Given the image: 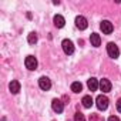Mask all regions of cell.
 Masks as SVG:
<instances>
[{"mask_svg": "<svg viewBox=\"0 0 121 121\" xmlns=\"http://www.w3.org/2000/svg\"><path fill=\"white\" fill-rule=\"evenodd\" d=\"M51 108H53V111H56L57 114H60V112H63L64 103H63L61 100H58V98H54V100L51 101Z\"/></svg>", "mask_w": 121, "mask_h": 121, "instance_id": "6", "label": "cell"}, {"mask_svg": "<svg viewBox=\"0 0 121 121\" xmlns=\"http://www.w3.org/2000/svg\"><path fill=\"white\" fill-rule=\"evenodd\" d=\"M27 41H29L30 44L37 43V34H36V33H30V34H29V37H27Z\"/></svg>", "mask_w": 121, "mask_h": 121, "instance_id": "16", "label": "cell"}, {"mask_svg": "<svg viewBox=\"0 0 121 121\" xmlns=\"http://www.w3.org/2000/svg\"><path fill=\"white\" fill-rule=\"evenodd\" d=\"M74 121H86L84 114H81V112H76V115H74Z\"/></svg>", "mask_w": 121, "mask_h": 121, "instance_id": "18", "label": "cell"}, {"mask_svg": "<svg viewBox=\"0 0 121 121\" xmlns=\"http://www.w3.org/2000/svg\"><path fill=\"white\" fill-rule=\"evenodd\" d=\"M90 41H91V46H94V47H98V46L101 44L100 34H97V33H93V34L90 36Z\"/></svg>", "mask_w": 121, "mask_h": 121, "instance_id": "13", "label": "cell"}, {"mask_svg": "<svg viewBox=\"0 0 121 121\" xmlns=\"http://www.w3.org/2000/svg\"><path fill=\"white\" fill-rule=\"evenodd\" d=\"M87 87H88V90H90V91H95V90L100 87V83H98V80H97V78L91 77V78L87 81Z\"/></svg>", "mask_w": 121, "mask_h": 121, "instance_id": "10", "label": "cell"}, {"mask_svg": "<svg viewBox=\"0 0 121 121\" xmlns=\"http://www.w3.org/2000/svg\"><path fill=\"white\" fill-rule=\"evenodd\" d=\"M107 121H120V118H118V117H115V115H111Z\"/></svg>", "mask_w": 121, "mask_h": 121, "instance_id": "20", "label": "cell"}, {"mask_svg": "<svg viewBox=\"0 0 121 121\" xmlns=\"http://www.w3.org/2000/svg\"><path fill=\"white\" fill-rule=\"evenodd\" d=\"M81 90H83V86H81L80 81H74V83L71 84V91H74V93H80Z\"/></svg>", "mask_w": 121, "mask_h": 121, "instance_id": "15", "label": "cell"}, {"mask_svg": "<svg viewBox=\"0 0 121 121\" xmlns=\"http://www.w3.org/2000/svg\"><path fill=\"white\" fill-rule=\"evenodd\" d=\"M100 29H101V31H103L104 34H111V33H112V30H114L112 23H111V22H108V20H103V22H101V24H100Z\"/></svg>", "mask_w": 121, "mask_h": 121, "instance_id": "5", "label": "cell"}, {"mask_svg": "<svg viewBox=\"0 0 121 121\" xmlns=\"http://www.w3.org/2000/svg\"><path fill=\"white\" fill-rule=\"evenodd\" d=\"M107 53L111 58H118V56H120V50H118L115 43H108L107 44Z\"/></svg>", "mask_w": 121, "mask_h": 121, "instance_id": "2", "label": "cell"}, {"mask_svg": "<svg viewBox=\"0 0 121 121\" xmlns=\"http://www.w3.org/2000/svg\"><path fill=\"white\" fill-rule=\"evenodd\" d=\"M103 93H108L110 90H111V83H110V80H107V78H103V80H100V87H98Z\"/></svg>", "mask_w": 121, "mask_h": 121, "instance_id": "9", "label": "cell"}, {"mask_svg": "<svg viewBox=\"0 0 121 121\" xmlns=\"http://www.w3.org/2000/svg\"><path fill=\"white\" fill-rule=\"evenodd\" d=\"M95 104H97V108L98 110H101V111L107 110V107H108V98H107V95L100 94L97 97V100H95Z\"/></svg>", "mask_w": 121, "mask_h": 121, "instance_id": "1", "label": "cell"}, {"mask_svg": "<svg viewBox=\"0 0 121 121\" xmlns=\"http://www.w3.org/2000/svg\"><path fill=\"white\" fill-rule=\"evenodd\" d=\"M81 103H83V107H84V108H90V107L93 105V98H91V95H84Z\"/></svg>", "mask_w": 121, "mask_h": 121, "instance_id": "14", "label": "cell"}, {"mask_svg": "<svg viewBox=\"0 0 121 121\" xmlns=\"http://www.w3.org/2000/svg\"><path fill=\"white\" fill-rule=\"evenodd\" d=\"M90 121H104L100 114H90Z\"/></svg>", "mask_w": 121, "mask_h": 121, "instance_id": "17", "label": "cell"}, {"mask_svg": "<svg viewBox=\"0 0 121 121\" xmlns=\"http://www.w3.org/2000/svg\"><path fill=\"white\" fill-rule=\"evenodd\" d=\"M117 111H118V112H121V98H118V100H117Z\"/></svg>", "mask_w": 121, "mask_h": 121, "instance_id": "19", "label": "cell"}, {"mask_svg": "<svg viewBox=\"0 0 121 121\" xmlns=\"http://www.w3.org/2000/svg\"><path fill=\"white\" fill-rule=\"evenodd\" d=\"M76 26H77V29H80V30H86L87 26H88V22H87V19H86L84 16H77V17H76Z\"/></svg>", "mask_w": 121, "mask_h": 121, "instance_id": "7", "label": "cell"}, {"mask_svg": "<svg viewBox=\"0 0 121 121\" xmlns=\"http://www.w3.org/2000/svg\"><path fill=\"white\" fill-rule=\"evenodd\" d=\"M24 64H26V69L27 70H36L37 69V60H36V57H33V56H27L26 57V60H24Z\"/></svg>", "mask_w": 121, "mask_h": 121, "instance_id": "3", "label": "cell"}, {"mask_svg": "<svg viewBox=\"0 0 121 121\" xmlns=\"http://www.w3.org/2000/svg\"><path fill=\"white\" fill-rule=\"evenodd\" d=\"M63 100H64V101H66V103H67V101H70V98H69V97H67V95H64V97H63Z\"/></svg>", "mask_w": 121, "mask_h": 121, "instance_id": "21", "label": "cell"}, {"mask_svg": "<svg viewBox=\"0 0 121 121\" xmlns=\"http://www.w3.org/2000/svg\"><path fill=\"white\" fill-rule=\"evenodd\" d=\"M53 22H54V26H56L57 29H61V27H64V24H66V20H64V17H63V16H60V14L54 16Z\"/></svg>", "mask_w": 121, "mask_h": 121, "instance_id": "11", "label": "cell"}, {"mask_svg": "<svg viewBox=\"0 0 121 121\" xmlns=\"http://www.w3.org/2000/svg\"><path fill=\"white\" fill-rule=\"evenodd\" d=\"M9 90L12 91V94H17L20 91V83L17 80H13L10 84H9Z\"/></svg>", "mask_w": 121, "mask_h": 121, "instance_id": "12", "label": "cell"}, {"mask_svg": "<svg viewBox=\"0 0 121 121\" xmlns=\"http://www.w3.org/2000/svg\"><path fill=\"white\" fill-rule=\"evenodd\" d=\"M39 87H40L41 90H44V91L50 90V87H51L50 78H48V77H40V78H39Z\"/></svg>", "mask_w": 121, "mask_h": 121, "instance_id": "8", "label": "cell"}, {"mask_svg": "<svg viewBox=\"0 0 121 121\" xmlns=\"http://www.w3.org/2000/svg\"><path fill=\"white\" fill-rule=\"evenodd\" d=\"M61 47H63V51L66 53V54H73L74 53V44H73V41L71 40H63V43H61Z\"/></svg>", "mask_w": 121, "mask_h": 121, "instance_id": "4", "label": "cell"}]
</instances>
